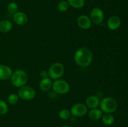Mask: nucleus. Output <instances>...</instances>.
Instances as JSON below:
<instances>
[{
	"instance_id": "f257e3e1",
	"label": "nucleus",
	"mask_w": 128,
	"mask_h": 127,
	"mask_svg": "<svg viewBox=\"0 0 128 127\" xmlns=\"http://www.w3.org/2000/svg\"><path fill=\"white\" fill-rule=\"evenodd\" d=\"M92 52L87 47H82L79 49L75 52L74 59L75 62L79 66L86 67L91 64L92 61Z\"/></svg>"
},
{
	"instance_id": "f03ea898",
	"label": "nucleus",
	"mask_w": 128,
	"mask_h": 127,
	"mask_svg": "<svg viewBox=\"0 0 128 127\" xmlns=\"http://www.w3.org/2000/svg\"><path fill=\"white\" fill-rule=\"evenodd\" d=\"M28 80V75L25 71L17 70L12 72L11 76V83L16 87H21L25 85Z\"/></svg>"
},
{
	"instance_id": "7ed1b4c3",
	"label": "nucleus",
	"mask_w": 128,
	"mask_h": 127,
	"mask_svg": "<svg viewBox=\"0 0 128 127\" xmlns=\"http://www.w3.org/2000/svg\"><path fill=\"white\" fill-rule=\"evenodd\" d=\"M100 108L105 113H112L116 110L118 103L116 99L112 97H105L100 102Z\"/></svg>"
},
{
	"instance_id": "20e7f679",
	"label": "nucleus",
	"mask_w": 128,
	"mask_h": 127,
	"mask_svg": "<svg viewBox=\"0 0 128 127\" xmlns=\"http://www.w3.org/2000/svg\"><path fill=\"white\" fill-rule=\"evenodd\" d=\"M64 72V67L63 65L59 62L53 64L50 67L48 70V76L52 79H59L63 75Z\"/></svg>"
},
{
	"instance_id": "39448f33",
	"label": "nucleus",
	"mask_w": 128,
	"mask_h": 127,
	"mask_svg": "<svg viewBox=\"0 0 128 127\" xmlns=\"http://www.w3.org/2000/svg\"><path fill=\"white\" fill-rule=\"evenodd\" d=\"M54 92L59 94H66L70 91V84L66 80L62 79L55 80L52 85Z\"/></svg>"
},
{
	"instance_id": "423d86ee",
	"label": "nucleus",
	"mask_w": 128,
	"mask_h": 127,
	"mask_svg": "<svg viewBox=\"0 0 128 127\" xmlns=\"http://www.w3.org/2000/svg\"><path fill=\"white\" fill-rule=\"evenodd\" d=\"M19 97L24 100H31L36 96V91L30 86L24 85L20 87L18 92Z\"/></svg>"
},
{
	"instance_id": "0eeeda50",
	"label": "nucleus",
	"mask_w": 128,
	"mask_h": 127,
	"mask_svg": "<svg viewBox=\"0 0 128 127\" xmlns=\"http://www.w3.org/2000/svg\"><path fill=\"white\" fill-rule=\"evenodd\" d=\"M104 17V16L102 10L99 7H94L91 11L90 18L92 23L94 24H100L103 21Z\"/></svg>"
},
{
	"instance_id": "6e6552de",
	"label": "nucleus",
	"mask_w": 128,
	"mask_h": 127,
	"mask_svg": "<svg viewBox=\"0 0 128 127\" xmlns=\"http://www.w3.org/2000/svg\"><path fill=\"white\" fill-rule=\"evenodd\" d=\"M88 112L87 107L81 103H76L71 108V114L76 117H81L85 115Z\"/></svg>"
},
{
	"instance_id": "1a4fd4ad",
	"label": "nucleus",
	"mask_w": 128,
	"mask_h": 127,
	"mask_svg": "<svg viewBox=\"0 0 128 127\" xmlns=\"http://www.w3.org/2000/svg\"><path fill=\"white\" fill-rule=\"evenodd\" d=\"M77 24L80 28L82 29H88L91 27L92 22L90 17L86 15H81L77 19Z\"/></svg>"
},
{
	"instance_id": "9d476101",
	"label": "nucleus",
	"mask_w": 128,
	"mask_h": 127,
	"mask_svg": "<svg viewBox=\"0 0 128 127\" xmlns=\"http://www.w3.org/2000/svg\"><path fill=\"white\" fill-rule=\"evenodd\" d=\"M13 20L16 24L19 26H24L28 22V17L24 12L18 11L13 14Z\"/></svg>"
},
{
	"instance_id": "9b49d317",
	"label": "nucleus",
	"mask_w": 128,
	"mask_h": 127,
	"mask_svg": "<svg viewBox=\"0 0 128 127\" xmlns=\"http://www.w3.org/2000/svg\"><path fill=\"white\" fill-rule=\"evenodd\" d=\"M12 73V70L9 66L6 65H0V80H8L11 78Z\"/></svg>"
},
{
	"instance_id": "f8f14e48",
	"label": "nucleus",
	"mask_w": 128,
	"mask_h": 127,
	"mask_svg": "<svg viewBox=\"0 0 128 127\" xmlns=\"http://www.w3.org/2000/svg\"><path fill=\"white\" fill-rule=\"evenodd\" d=\"M121 25V19L117 16H112L108 19L107 21V26L110 30H116L120 27Z\"/></svg>"
},
{
	"instance_id": "ddd939ff",
	"label": "nucleus",
	"mask_w": 128,
	"mask_h": 127,
	"mask_svg": "<svg viewBox=\"0 0 128 127\" xmlns=\"http://www.w3.org/2000/svg\"><path fill=\"white\" fill-rule=\"evenodd\" d=\"M100 98L95 95H91L88 97L86 100V105L88 107L92 109L96 108L100 106Z\"/></svg>"
},
{
	"instance_id": "4468645a",
	"label": "nucleus",
	"mask_w": 128,
	"mask_h": 127,
	"mask_svg": "<svg viewBox=\"0 0 128 127\" xmlns=\"http://www.w3.org/2000/svg\"><path fill=\"white\" fill-rule=\"evenodd\" d=\"M102 116V112L101 109L96 108H92L88 113V117L91 120L96 121L101 118Z\"/></svg>"
},
{
	"instance_id": "2eb2a0df",
	"label": "nucleus",
	"mask_w": 128,
	"mask_h": 127,
	"mask_svg": "<svg viewBox=\"0 0 128 127\" xmlns=\"http://www.w3.org/2000/svg\"><path fill=\"white\" fill-rule=\"evenodd\" d=\"M12 24L8 19H2L0 21V31L3 33L8 32L12 29Z\"/></svg>"
},
{
	"instance_id": "dca6fc26",
	"label": "nucleus",
	"mask_w": 128,
	"mask_h": 127,
	"mask_svg": "<svg viewBox=\"0 0 128 127\" xmlns=\"http://www.w3.org/2000/svg\"><path fill=\"white\" fill-rule=\"evenodd\" d=\"M52 85V83L51 82V80L49 77L42 78L40 83V88L42 91L46 92L51 88Z\"/></svg>"
},
{
	"instance_id": "f3484780",
	"label": "nucleus",
	"mask_w": 128,
	"mask_h": 127,
	"mask_svg": "<svg viewBox=\"0 0 128 127\" xmlns=\"http://www.w3.org/2000/svg\"><path fill=\"white\" fill-rule=\"evenodd\" d=\"M101 119L102 123L107 126L111 125L114 122V117L111 113H105L102 115Z\"/></svg>"
},
{
	"instance_id": "a211bd4d",
	"label": "nucleus",
	"mask_w": 128,
	"mask_h": 127,
	"mask_svg": "<svg viewBox=\"0 0 128 127\" xmlns=\"http://www.w3.org/2000/svg\"><path fill=\"white\" fill-rule=\"evenodd\" d=\"M69 5L76 9L82 8L85 4V0H67Z\"/></svg>"
},
{
	"instance_id": "6ab92c4d",
	"label": "nucleus",
	"mask_w": 128,
	"mask_h": 127,
	"mask_svg": "<svg viewBox=\"0 0 128 127\" xmlns=\"http://www.w3.org/2000/svg\"><path fill=\"white\" fill-rule=\"evenodd\" d=\"M69 4L67 2V1H60L57 4V9L60 12H64V11H67L69 7Z\"/></svg>"
},
{
	"instance_id": "aec40b11",
	"label": "nucleus",
	"mask_w": 128,
	"mask_h": 127,
	"mask_svg": "<svg viewBox=\"0 0 128 127\" xmlns=\"http://www.w3.org/2000/svg\"><path fill=\"white\" fill-rule=\"evenodd\" d=\"M71 116V112L67 109H62L59 112V117L62 120H66L69 119Z\"/></svg>"
},
{
	"instance_id": "412c9836",
	"label": "nucleus",
	"mask_w": 128,
	"mask_h": 127,
	"mask_svg": "<svg viewBox=\"0 0 128 127\" xmlns=\"http://www.w3.org/2000/svg\"><path fill=\"white\" fill-rule=\"evenodd\" d=\"M19 96L16 93H11L8 97V102L10 105H15L19 100Z\"/></svg>"
},
{
	"instance_id": "4be33fe9",
	"label": "nucleus",
	"mask_w": 128,
	"mask_h": 127,
	"mask_svg": "<svg viewBox=\"0 0 128 127\" xmlns=\"http://www.w3.org/2000/svg\"><path fill=\"white\" fill-rule=\"evenodd\" d=\"M18 6L14 2H11L8 6V11L11 14H14L16 12H18Z\"/></svg>"
},
{
	"instance_id": "5701e85b",
	"label": "nucleus",
	"mask_w": 128,
	"mask_h": 127,
	"mask_svg": "<svg viewBox=\"0 0 128 127\" xmlns=\"http://www.w3.org/2000/svg\"><path fill=\"white\" fill-rule=\"evenodd\" d=\"M8 111V106L3 100H0V115H5Z\"/></svg>"
},
{
	"instance_id": "b1692460",
	"label": "nucleus",
	"mask_w": 128,
	"mask_h": 127,
	"mask_svg": "<svg viewBox=\"0 0 128 127\" xmlns=\"http://www.w3.org/2000/svg\"><path fill=\"white\" fill-rule=\"evenodd\" d=\"M40 76L42 78H47L48 77V72H46V71H42L40 73Z\"/></svg>"
},
{
	"instance_id": "393cba45",
	"label": "nucleus",
	"mask_w": 128,
	"mask_h": 127,
	"mask_svg": "<svg viewBox=\"0 0 128 127\" xmlns=\"http://www.w3.org/2000/svg\"><path fill=\"white\" fill-rule=\"evenodd\" d=\"M61 127H69V126H68V125H64Z\"/></svg>"
}]
</instances>
